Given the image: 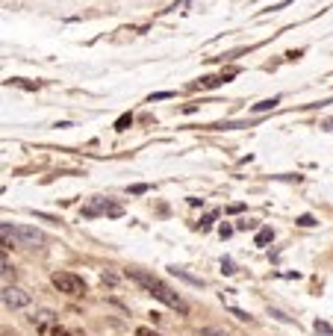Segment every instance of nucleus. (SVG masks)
<instances>
[{"mask_svg": "<svg viewBox=\"0 0 333 336\" xmlns=\"http://www.w3.org/2000/svg\"><path fill=\"white\" fill-rule=\"evenodd\" d=\"M148 189H151V186H145V183H139V186H133L130 192H133V195H142V192H148Z\"/></svg>", "mask_w": 333, "mask_h": 336, "instance_id": "obj_18", "label": "nucleus"}, {"mask_svg": "<svg viewBox=\"0 0 333 336\" xmlns=\"http://www.w3.org/2000/svg\"><path fill=\"white\" fill-rule=\"evenodd\" d=\"M127 275H130V277H133V280H136L139 286H145V289H148V292H151L153 298H159V301H162L165 307L177 310L180 316H186V313H189L186 301H183V298H180V295H177V292H174L171 286H165V283H162L159 277H153L151 272H142V269H127Z\"/></svg>", "mask_w": 333, "mask_h": 336, "instance_id": "obj_1", "label": "nucleus"}, {"mask_svg": "<svg viewBox=\"0 0 333 336\" xmlns=\"http://www.w3.org/2000/svg\"><path fill=\"white\" fill-rule=\"evenodd\" d=\"M32 325H38V328L56 325V313H53V310H35V313H32Z\"/></svg>", "mask_w": 333, "mask_h": 336, "instance_id": "obj_6", "label": "nucleus"}, {"mask_svg": "<svg viewBox=\"0 0 333 336\" xmlns=\"http://www.w3.org/2000/svg\"><path fill=\"white\" fill-rule=\"evenodd\" d=\"M136 336H159V334H153V331H148V328H139V331H136Z\"/></svg>", "mask_w": 333, "mask_h": 336, "instance_id": "obj_21", "label": "nucleus"}, {"mask_svg": "<svg viewBox=\"0 0 333 336\" xmlns=\"http://www.w3.org/2000/svg\"><path fill=\"white\" fill-rule=\"evenodd\" d=\"M221 272H224V275H233L236 269H233V263H230V260H224V263H221Z\"/></svg>", "mask_w": 333, "mask_h": 336, "instance_id": "obj_17", "label": "nucleus"}, {"mask_svg": "<svg viewBox=\"0 0 333 336\" xmlns=\"http://www.w3.org/2000/svg\"><path fill=\"white\" fill-rule=\"evenodd\" d=\"M316 331L325 334V336H331V325H328V322H316Z\"/></svg>", "mask_w": 333, "mask_h": 336, "instance_id": "obj_14", "label": "nucleus"}, {"mask_svg": "<svg viewBox=\"0 0 333 336\" xmlns=\"http://www.w3.org/2000/svg\"><path fill=\"white\" fill-rule=\"evenodd\" d=\"M0 275H3V283H6V286H9V280H12V277H15V269H12V266H9V263H6V260H3V272H0Z\"/></svg>", "mask_w": 333, "mask_h": 336, "instance_id": "obj_11", "label": "nucleus"}, {"mask_svg": "<svg viewBox=\"0 0 333 336\" xmlns=\"http://www.w3.org/2000/svg\"><path fill=\"white\" fill-rule=\"evenodd\" d=\"M53 286L59 289V292H65V295H71V298H77V295H83L86 292V283L77 277V275H71V272H53Z\"/></svg>", "mask_w": 333, "mask_h": 336, "instance_id": "obj_2", "label": "nucleus"}, {"mask_svg": "<svg viewBox=\"0 0 333 336\" xmlns=\"http://www.w3.org/2000/svg\"><path fill=\"white\" fill-rule=\"evenodd\" d=\"M0 298H3V307H9V310H24V307L32 304V295L21 286H3Z\"/></svg>", "mask_w": 333, "mask_h": 336, "instance_id": "obj_3", "label": "nucleus"}, {"mask_svg": "<svg viewBox=\"0 0 333 336\" xmlns=\"http://www.w3.org/2000/svg\"><path fill=\"white\" fill-rule=\"evenodd\" d=\"M272 239H274V233H272L269 227H263V230L257 233V245H266V242H272Z\"/></svg>", "mask_w": 333, "mask_h": 336, "instance_id": "obj_9", "label": "nucleus"}, {"mask_svg": "<svg viewBox=\"0 0 333 336\" xmlns=\"http://www.w3.org/2000/svg\"><path fill=\"white\" fill-rule=\"evenodd\" d=\"M171 275H177L180 280H186V283H192V286H204V280H201V277H192L189 272H183V269H177V266H171Z\"/></svg>", "mask_w": 333, "mask_h": 336, "instance_id": "obj_7", "label": "nucleus"}, {"mask_svg": "<svg viewBox=\"0 0 333 336\" xmlns=\"http://www.w3.org/2000/svg\"><path fill=\"white\" fill-rule=\"evenodd\" d=\"M103 283H109V286H115V283H118V277H115V275H103Z\"/></svg>", "mask_w": 333, "mask_h": 336, "instance_id": "obj_20", "label": "nucleus"}, {"mask_svg": "<svg viewBox=\"0 0 333 336\" xmlns=\"http://www.w3.org/2000/svg\"><path fill=\"white\" fill-rule=\"evenodd\" d=\"M3 336H15V334H9V331H3Z\"/></svg>", "mask_w": 333, "mask_h": 336, "instance_id": "obj_23", "label": "nucleus"}, {"mask_svg": "<svg viewBox=\"0 0 333 336\" xmlns=\"http://www.w3.org/2000/svg\"><path fill=\"white\" fill-rule=\"evenodd\" d=\"M165 97H174V92H156V94H151V100H165Z\"/></svg>", "mask_w": 333, "mask_h": 336, "instance_id": "obj_15", "label": "nucleus"}, {"mask_svg": "<svg viewBox=\"0 0 333 336\" xmlns=\"http://www.w3.org/2000/svg\"><path fill=\"white\" fill-rule=\"evenodd\" d=\"M230 313H233L236 319H242V322H251V316H248V313H242V310H230Z\"/></svg>", "mask_w": 333, "mask_h": 336, "instance_id": "obj_19", "label": "nucleus"}, {"mask_svg": "<svg viewBox=\"0 0 333 336\" xmlns=\"http://www.w3.org/2000/svg\"><path fill=\"white\" fill-rule=\"evenodd\" d=\"M298 224H304V227H310V224H316V218H313V215H301V218H298Z\"/></svg>", "mask_w": 333, "mask_h": 336, "instance_id": "obj_16", "label": "nucleus"}, {"mask_svg": "<svg viewBox=\"0 0 333 336\" xmlns=\"http://www.w3.org/2000/svg\"><path fill=\"white\" fill-rule=\"evenodd\" d=\"M12 239H15V245H41L44 233L30 224H12Z\"/></svg>", "mask_w": 333, "mask_h": 336, "instance_id": "obj_4", "label": "nucleus"}, {"mask_svg": "<svg viewBox=\"0 0 333 336\" xmlns=\"http://www.w3.org/2000/svg\"><path fill=\"white\" fill-rule=\"evenodd\" d=\"M328 130H333V118H331V121H328Z\"/></svg>", "mask_w": 333, "mask_h": 336, "instance_id": "obj_22", "label": "nucleus"}, {"mask_svg": "<svg viewBox=\"0 0 333 336\" xmlns=\"http://www.w3.org/2000/svg\"><path fill=\"white\" fill-rule=\"evenodd\" d=\"M201 336H227V334H224V331H218V328H204Z\"/></svg>", "mask_w": 333, "mask_h": 336, "instance_id": "obj_13", "label": "nucleus"}, {"mask_svg": "<svg viewBox=\"0 0 333 336\" xmlns=\"http://www.w3.org/2000/svg\"><path fill=\"white\" fill-rule=\"evenodd\" d=\"M127 124H133V115H121L115 127H118V130H127Z\"/></svg>", "mask_w": 333, "mask_h": 336, "instance_id": "obj_12", "label": "nucleus"}, {"mask_svg": "<svg viewBox=\"0 0 333 336\" xmlns=\"http://www.w3.org/2000/svg\"><path fill=\"white\" fill-rule=\"evenodd\" d=\"M277 106V97H272V100H263V103H257L254 106V112H266V109H274Z\"/></svg>", "mask_w": 333, "mask_h": 336, "instance_id": "obj_10", "label": "nucleus"}, {"mask_svg": "<svg viewBox=\"0 0 333 336\" xmlns=\"http://www.w3.org/2000/svg\"><path fill=\"white\" fill-rule=\"evenodd\" d=\"M38 334L41 336H71L65 328H59V325H44V328H38Z\"/></svg>", "mask_w": 333, "mask_h": 336, "instance_id": "obj_8", "label": "nucleus"}, {"mask_svg": "<svg viewBox=\"0 0 333 336\" xmlns=\"http://www.w3.org/2000/svg\"><path fill=\"white\" fill-rule=\"evenodd\" d=\"M97 213H109V215H121V207L112 204V201H103V198H94L91 207L83 210V215H97Z\"/></svg>", "mask_w": 333, "mask_h": 336, "instance_id": "obj_5", "label": "nucleus"}]
</instances>
